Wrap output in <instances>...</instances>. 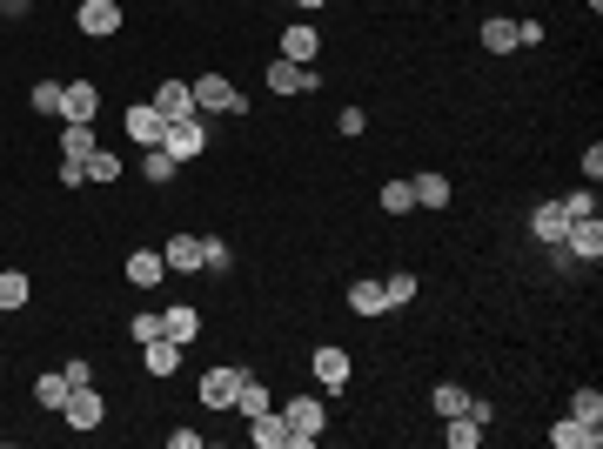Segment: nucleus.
Segmentation results:
<instances>
[{
	"mask_svg": "<svg viewBox=\"0 0 603 449\" xmlns=\"http://www.w3.org/2000/svg\"><path fill=\"white\" fill-rule=\"evenodd\" d=\"M188 94H195V114H242V88L228 81V74H195L188 81Z\"/></svg>",
	"mask_w": 603,
	"mask_h": 449,
	"instance_id": "nucleus-1",
	"label": "nucleus"
},
{
	"mask_svg": "<svg viewBox=\"0 0 603 449\" xmlns=\"http://www.w3.org/2000/svg\"><path fill=\"white\" fill-rule=\"evenodd\" d=\"M282 423H289V449H315V443H322V429H329L322 396H295V403L282 409Z\"/></svg>",
	"mask_w": 603,
	"mask_h": 449,
	"instance_id": "nucleus-2",
	"label": "nucleus"
},
{
	"mask_svg": "<svg viewBox=\"0 0 603 449\" xmlns=\"http://www.w3.org/2000/svg\"><path fill=\"white\" fill-rule=\"evenodd\" d=\"M242 376H248V369H235V362H215V369H201L195 396H201L208 409H235V389H242Z\"/></svg>",
	"mask_w": 603,
	"mask_h": 449,
	"instance_id": "nucleus-3",
	"label": "nucleus"
},
{
	"mask_svg": "<svg viewBox=\"0 0 603 449\" xmlns=\"http://www.w3.org/2000/svg\"><path fill=\"white\" fill-rule=\"evenodd\" d=\"M429 403H436V416H483V423H490V403H483V396H469L463 382H436V389H429Z\"/></svg>",
	"mask_w": 603,
	"mask_h": 449,
	"instance_id": "nucleus-4",
	"label": "nucleus"
},
{
	"mask_svg": "<svg viewBox=\"0 0 603 449\" xmlns=\"http://www.w3.org/2000/svg\"><path fill=\"white\" fill-rule=\"evenodd\" d=\"M161 148H168L175 161H195L201 148H208V128H201V114H188V121H168V128H161Z\"/></svg>",
	"mask_w": 603,
	"mask_h": 449,
	"instance_id": "nucleus-5",
	"label": "nucleus"
},
{
	"mask_svg": "<svg viewBox=\"0 0 603 449\" xmlns=\"http://www.w3.org/2000/svg\"><path fill=\"white\" fill-rule=\"evenodd\" d=\"M563 255H570V262H597V255H603V222H597V215H577V222H570Z\"/></svg>",
	"mask_w": 603,
	"mask_h": 449,
	"instance_id": "nucleus-6",
	"label": "nucleus"
},
{
	"mask_svg": "<svg viewBox=\"0 0 603 449\" xmlns=\"http://www.w3.org/2000/svg\"><path fill=\"white\" fill-rule=\"evenodd\" d=\"M81 34H94V41H108V34H121V0H81Z\"/></svg>",
	"mask_w": 603,
	"mask_h": 449,
	"instance_id": "nucleus-7",
	"label": "nucleus"
},
{
	"mask_svg": "<svg viewBox=\"0 0 603 449\" xmlns=\"http://www.w3.org/2000/svg\"><path fill=\"white\" fill-rule=\"evenodd\" d=\"M101 114V88L94 81H61V121H94Z\"/></svg>",
	"mask_w": 603,
	"mask_h": 449,
	"instance_id": "nucleus-8",
	"label": "nucleus"
},
{
	"mask_svg": "<svg viewBox=\"0 0 603 449\" xmlns=\"http://www.w3.org/2000/svg\"><path fill=\"white\" fill-rule=\"evenodd\" d=\"M61 416H67V429H94V423H101V396H94V382H74V389H67Z\"/></svg>",
	"mask_w": 603,
	"mask_h": 449,
	"instance_id": "nucleus-9",
	"label": "nucleus"
},
{
	"mask_svg": "<svg viewBox=\"0 0 603 449\" xmlns=\"http://www.w3.org/2000/svg\"><path fill=\"white\" fill-rule=\"evenodd\" d=\"M161 128H168V114H161L155 101L128 108V141H134V148H161Z\"/></svg>",
	"mask_w": 603,
	"mask_h": 449,
	"instance_id": "nucleus-10",
	"label": "nucleus"
},
{
	"mask_svg": "<svg viewBox=\"0 0 603 449\" xmlns=\"http://www.w3.org/2000/svg\"><path fill=\"white\" fill-rule=\"evenodd\" d=\"M282 61H302V68H315V61H322V34H315L309 21H295L289 34H282Z\"/></svg>",
	"mask_w": 603,
	"mask_h": 449,
	"instance_id": "nucleus-11",
	"label": "nucleus"
},
{
	"mask_svg": "<svg viewBox=\"0 0 603 449\" xmlns=\"http://www.w3.org/2000/svg\"><path fill=\"white\" fill-rule=\"evenodd\" d=\"M268 88H275V94H309L315 88V68H302V61H282V54H275V61H268Z\"/></svg>",
	"mask_w": 603,
	"mask_h": 449,
	"instance_id": "nucleus-12",
	"label": "nucleus"
},
{
	"mask_svg": "<svg viewBox=\"0 0 603 449\" xmlns=\"http://www.w3.org/2000/svg\"><path fill=\"white\" fill-rule=\"evenodd\" d=\"M530 235H536L543 248H563V235H570V215H563V202H543V208H536V215H530Z\"/></svg>",
	"mask_w": 603,
	"mask_h": 449,
	"instance_id": "nucleus-13",
	"label": "nucleus"
},
{
	"mask_svg": "<svg viewBox=\"0 0 603 449\" xmlns=\"http://www.w3.org/2000/svg\"><path fill=\"white\" fill-rule=\"evenodd\" d=\"M161 262H168V275H201V235H168Z\"/></svg>",
	"mask_w": 603,
	"mask_h": 449,
	"instance_id": "nucleus-14",
	"label": "nucleus"
},
{
	"mask_svg": "<svg viewBox=\"0 0 603 449\" xmlns=\"http://www.w3.org/2000/svg\"><path fill=\"white\" fill-rule=\"evenodd\" d=\"M315 376H322V389H342V382H349V349H342V342H322V349H315Z\"/></svg>",
	"mask_w": 603,
	"mask_h": 449,
	"instance_id": "nucleus-15",
	"label": "nucleus"
},
{
	"mask_svg": "<svg viewBox=\"0 0 603 449\" xmlns=\"http://www.w3.org/2000/svg\"><path fill=\"white\" fill-rule=\"evenodd\" d=\"M248 443H255V449H289V423H282V409L248 416Z\"/></svg>",
	"mask_w": 603,
	"mask_h": 449,
	"instance_id": "nucleus-16",
	"label": "nucleus"
},
{
	"mask_svg": "<svg viewBox=\"0 0 603 449\" xmlns=\"http://www.w3.org/2000/svg\"><path fill=\"white\" fill-rule=\"evenodd\" d=\"M161 336L175 342V349H188V342L201 336V315L188 309V302H175V309H161Z\"/></svg>",
	"mask_w": 603,
	"mask_h": 449,
	"instance_id": "nucleus-17",
	"label": "nucleus"
},
{
	"mask_svg": "<svg viewBox=\"0 0 603 449\" xmlns=\"http://www.w3.org/2000/svg\"><path fill=\"white\" fill-rule=\"evenodd\" d=\"M550 443H557V449H597V443H603V429H597V423H583V416H563V423L550 429Z\"/></svg>",
	"mask_w": 603,
	"mask_h": 449,
	"instance_id": "nucleus-18",
	"label": "nucleus"
},
{
	"mask_svg": "<svg viewBox=\"0 0 603 449\" xmlns=\"http://www.w3.org/2000/svg\"><path fill=\"white\" fill-rule=\"evenodd\" d=\"M161 275H168L161 248H134V255H128V282H134V289H155Z\"/></svg>",
	"mask_w": 603,
	"mask_h": 449,
	"instance_id": "nucleus-19",
	"label": "nucleus"
},
{
	"mask_svg": "<svg viewBox=\"0 0 603 449\" xmlns=\"http://www.w3.org/2000/svg\"><path fill=\"white\" fill-rule=\"evenodd\" d=\"M155 108L168 114V121H188V114H195V94H188V81H161Z\"/></svg>",
	"mask_w": 603,
	"mask_h": 449,
	"instance_id": "nucleus-20",
	"label": "nucleus"
},
{
	"mask_svg": "<svg viewBox=\"0 0 603 449\" xmlns=\"http://www.w3.org/2000/svg\"><path fill=\"white\" fill-rule=\"evenodd\" d=\"M101 141H94V121H67V135H61V161H88Z\"/></svg>",
	"mask_w": 603,
	"mask_h": 449,
	"instance_id": "nucleus-21",
	"label": "nucleus"
},
{
	"mask_svg": "<svg viewBox=\"0 0 603 449\" xmlns=\"http://www.w3.org/2000/svg\"><path fill=\"white\" fill-rule=\"evenodd\" d=\"M409 188H416V208H449V175H436V168L416 175Z\"/></svg>",
	"mask_w": 603,
	"mask_h": 449,
	"instance_id": "nucleus-22",
	"label": "nucleus"
},
{
	"mask_svg": "<svg viewBox=\"0 0 603 449\" xmlns=\"http://www.w3.org/2000/svg\"><path fill=\"white\" fill-rule=\"evenodd\" d=\"M349 309H356V315H389V295H382V282H349Z\"/></svg>",
	"mask_w": 603,
	"mask_h": 449,
	"instance_id": "nucleus-23",
	"label": "nucleus"
},
{
	"mask_svg": "<svg viewBox=\"0 0 603 449\" xmlns=\"http://www.w3.org/2000/svg\"><path fill=\"white\" fill-rule=\"evenodd\" d=\"M141 356H148V376H175V362H181V349L168 336H155V342H141Z\"/></svg>",
	"mask_w": 603,
	"mask_h": 449,
	"instance_id": "nucleus-24",
	"label": "nucleus"
},
{
	"mask_svg": "<svg viewBox=\"0 0 603 449\" xmlns=\"http://www.w3.org/2000/svg\"><path fill=\"white\" fill-rule=\"evenodd\" d=\"M175 168H181V161L168 155V148H141V175L155 181V188H168V181H175Z\"/></svg>",
	"mask_w": 603,
	"mask_h": 449,
	"instance_id": "nucleus-25",
	"label": "nucleus"
},
{
	"mask_svg": "<svg viewBox=\"0 0 603 449\" xmlns=\"http://www.w3.org/2000/svg\"><path fill=\"white\" fill-rule=\"evenodd\" d=\"M443 436H449V449H476L483 443V416H449Z\"/></svg>",
	"mask_w": 603,
	"mask_h": 449,
	"instance_id": "nucleus-26",
	"label": "nucleus"
},
{
	"mask_svg": "<svg viewBox=\"0 0 603 449\" xmlns=\"http://www.w3.org/2000/svg\"><path fill=\"white\" fill-rule=\"evenodd\" d=\"M228 262H235V248L222 235H201V275H228Z\"/></svg>",
	"mask_w": 603,
	"mask_h": 449,
	"instance_id": "nucleus-27",
	"label": "nucleus"
},
{
	"mask_svg": "<svg viewBox=\"0 0 603 449\" xmlns=\"http://www.w3.org/2000/svg\"><path fill=\"white\" fill-rule=\"evenodd\" d=\"M27 295H34V282H27L21 269H0V315H7V309H21Z\"/></svg>",
	"mask_w": 603,
	"mask_h": 449,
	"instance_id": "nucleus-28",
	"label": "nucleus"
},
{
	"mask_svg": "<svg viewBox=\"0 0 603 449\" xmlns=\"http://www.w3.org/2000/svg\"><path fill=\"white\" fill-rule=\"evenodd\" d=\"M67 389H74V382H67V369H61V376H41V382H34V403H41V409H61Z\"/></svg>",
	"mask_w": 603,
	"mask_h": 449,
	"instance_id": "nucleus-29",
	"label": "nucleus"
},
{
	"mask_svg": "<svg viewBox=\"0 0 603 449\" xmlns=\"http://www.w3.org/2000/svg\"><path fill=\"white\" fill-rule=\"evenodd\" d=\"M483 47H490V54H510V47H516V21H503V14L483 21Z\"/></svg>",
	"mask_w": 603,
	"mask_h": 449,
	"instance_id": "nucleus-30",
	"label": "nucleus"
},
{
	"mask_svg": "<svg viewBox=\"0 0 603 449\" xmlns=\"http://www.w3.org/2000/svg\"><path fill=\"white\" fill-rule=\"evenodd\" d=\"M235 409H242V416H262L268 409V389L255 376H242V389H235Z\"/></svg>",
	"mask_w": 603,
	"mask_h": 449,
	"instance_id": "nucleus-31",
	"label": "nucleus"
},
{
	"mask_svg": "<svg viewBox=\"0 0 603 449\" xmlns=\"http://www.w3.org/2000/svg\"><path fill=\"white\" fill-rule=\"evenodd\" d=\"M382 295H389V309H402V302H409V295H416V275H409V269L382 275Z\"/></svg>",
	"mask_w": 603,
	"mask_h": 449,
	"instance_id": "nucleus-32",
	"label": "nucleus"
},
{
	"mask_svg": "<svg viewBox=\"0 0 603 449\" xmlns=\"http://www.w3.org/2000/svg\"><path fill=\"white\" fill-rule=\"evenodd\" d=\"M382 208H389V215H409V208H416V188H409V181H389V188H382Z\"/></svg>",
	"mask_w": 603,
	"mask_h": 449,
	"instance_id": "nucleus-33",
	"label": "nucleus"
},
{
	"mask_svg": "<svg viewBox=\"0 0 603 449\" xmlns=\"http://www.w3.org/2000/svg\"><path fill=\"white\" fill-rule=\"evenodd\" d=\"M570 416H583V423H603V396H597V389H577V396H570Z\"/></svg>",
	"mask_w": 603,
	"mask_h": 449,
	"instance_id": "nucleus-34",
	"label": "nucleus"
},
{
	"mask_svg": "<svg viewBox=\"0 0 603 449\" xmlns=\"http://www.w3.org/2000/svg\"><path fill=\"white\" fill-rule=\"evenodd\" d=\"M114 175H121V161H114L108 148H94L88 155V181H114Z\"/></svg>",
	"mask_w": 603,
	"mask_h": 449,
	"instance_id": "nucleus-35",
	"label": "nucleus"
},
{
	"mask_svg": "<svg viewBox=\"0 0 603 449\" xmlns=\"http://www.w3.org/2000/svg\"><path fill=\"white\" fill-rule=\"evenodd\" d=\"M563 215L577 222V215H597V188H577V195H563Z\"/></svg>",
	"mask_w": 603,
	"mask_h": 449,
	"instance_id": "nucleus-36",
	"label": "nucleus"
},
{
	"mask_svg": "<svg viewBox=\"0 0 603 449\" xmlns=\"http://www.w3.org/2000/svg\"><path fill=\"white\" fill-rule=\"evenodd\" d=\"M34 108H41V114H61V81H34Z\"/></svg>",
	"mask_w": 603,
	"mask_h": 449,
	"instance_id": "nucleus-37",
	"label": "nucleus"
},
{
	"mask_svg": "<svg viewBox=\"0 0 603 449\" xmlns=\"http://www.w3.org/2000/svg\"><path fill=\"white\" fill-rule=\"evenodd\" d=\"M335 128H342V135H362V128H369V114H362V108H342V114H335Z\"/></svg>",
	"mask_w": 603,
	"mask_h": 449,
	"instance_id": "nucleus-38",
	"label": "nucleus"
},
{
	"mask_svg": "<svg viewBox=\"0 0 603 449\" xmlns=\"http://www.w3.org/2000/svg\"><path fill=\"white\" fill-rule=\"evenodd\" d=\"M54 175H61V188H81V181H88V161H61Z\"/></svg>",
	"mask_w": 603,
	"mask_h": 449,
	"instance_id": "nucleus-39",
	"label": "nucleus"
},
{
	"mask_svg": "<svg viewBox=\"0 0 603 449\" xmlns=\"http://www.w3.org/2000/svg\"><path fill=\"white\" fill-rule=\"evenodd\" d=\"M583 181H590V188L603 181V148H597V141H590V155H583Z\"/></svg>",
	"mask_w": 603,
	"mask_h": 449,
	"instance_id": "nucleus-40",
	"label": "nucleus"
},
{
	"mask_svg": "<svg viewBox=\"0 0 603 449\" xmlns=\"http://www.w3.org/2000/svg\"><path fill=\"white\" fill-rule=\"evenodd\" d=\"M161 336V315H134V342H155Z\"/></svg>",
	"mask_w": 603,
	"mask_h": 449,
	"instance_id": "nucleus-41",
	"label": "nucleus"
},
{
	"mask_svg": "<svg viewBox=\"0 0 603 449\" xmlns=\"http://www.w3.org/2000/svg\"><path fill=\"white\" fill-rule=\"evenodd\" d=\"M543 41V21H516V47H536Z\"/></svg>",
	"mask_w": 603,
	"mask_h": 449,
	"instance_id": "nucleus-42",
	"label": "nucleus"
},
{
	"mask_svg": "<svg viewBox=\"0 0 603 449\" xmlns=\"http://www.w3.org/2000/svg\"><path fill=\"white\" fill-rule=\"evenodd\" d=\"M295 7H302V14H315V7H322V0H295Z\"/></svg>",
	"mask_w": 603,
	"mask_h": 449,
	"instance_id": "nucleus-43",
	"label": "nucleus"
}]
</instances>
